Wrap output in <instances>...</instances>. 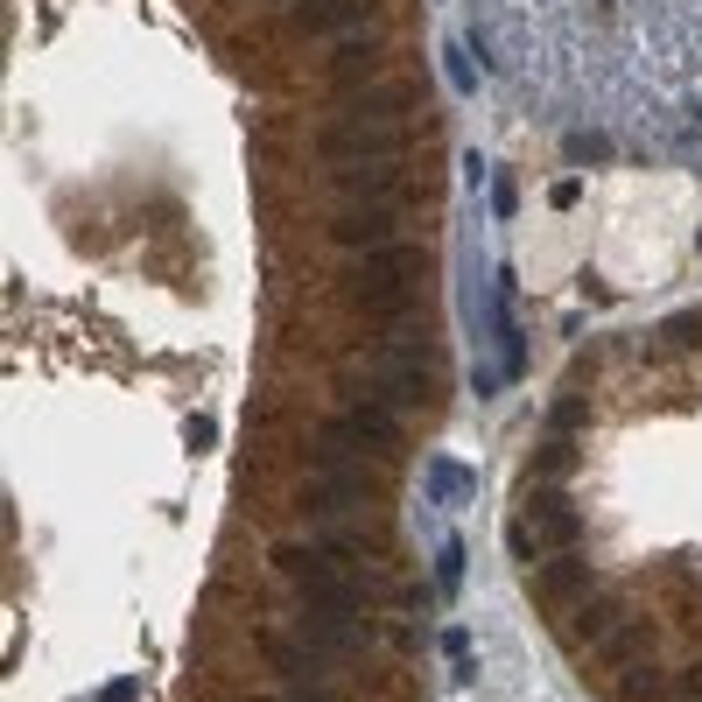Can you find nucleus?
Segmentation results:
<instances>
[{
  "label": "nucleus",
  "mask_w": 702,
  "mask_h": 702,
  "mask_svg": "<svg viewBox=\"0 0 702 702\" xmlns=\"http://www.w3.org/2000/svg\"><path fill=\"white\" fill-rule=\"evenodd\" d=\"M576 534H584V520H576V506L562 499V492H527L520 527H513V556L520 562H548V548H570Z\"/></svg>",
  "instance_id": "nucleus-2"
},
{
  "label": "nucleus",
  "mask_w": 702,
  "mask_h": 702,
  "mask_svg": "<svg viewBox=\"0 0 702 702\" xmlns=\"http://www.w3.org/2000/svg\"><path fill=\"white\" fill-rule=\"evenodd\" d=\"M570 155L576 162H611V141L604 133H570Z\"/></svg>",
  "instance_id": "nucleus-26"
},
{
  "label": "nucleus",
  "mask_w": 702,
  "mask_h": 702,
  "mask_svg": "<svg viewBox=\"0 0 702 702\" xmlns=\"http://www.w3.org/2000/svg\"><path fill=\"white\" fill-rule=\"evenodd\" d=\"M372 14V0H289V28L295 36H345Z\"/></svg>",
  "instance_id": "nucleus-9"
},
{
  "label": "nucleus",
  "mask_w": 702,
  "mask_h": 702,
  "mask_svg": "<svg viewBox=\"0 0 702 702\" xmlns=\"http://www.w3.org/2000/svg\"><path fill=\"white\" fill-rule=\"evenodd\" d=\"M303 611L309 618H366V590L358 584H337V576H303Z\"/></svg>",
  "instance_id": "nucleus-11"
},
{
  "label": "nucleus",
  "mask_w": 702,
  "mask_h": 702,
  "mask_svg": "<svg viewBox=\"0 0 702 702\" xmlns=\"http://www.w3.org/2000/svg\"><path fill=\"white\" fill-rule=\"evenodd\" d=\"M534 471H541V477H570V471H576V443H570V436H548V429H541V443H534Z\"/></svg>",
  "instance_id": "nucleus-18"
},
{
  "label": "nucleus",
  "mask_w": 702,
  "mask_h": 702,
  "mask_svg": "<svg viewBox=\"0 0 702 702\" xmlns=\"http://www.w3.org/2000/svg\"><path fill=\"white\" fill-rule=\"evenodd\" d=\"M422 106V85H372V92L352 99V119H372V127H386V119H408Z\"/></svg>",
  "instance_id": "nucleus-12"
},
{
  "label": "nucleus",
  "mask_w": 702,
  "mask_h": 702,
  "mask_svg": "<svg viewBox=\"0 0 702 702\" xmlns=\"http://www.w3.org/2000/svg\"><path fill=\"white\" fill-rule=\"evenodd\" d=\"M681 695H689V702H702V661L689 667V675H681Z\"/></svg>",
  "instance_id": "nucleus-28"
},
{
  "label": "nucleus",
  "mask_w": 702,
  "mask_h": 702,
  "mask_svg": "<svg viewBox=\"0 0 702 702\" xmlns=\"http://www.w3.org/2000/svg\"><path fill=\"white\" fill-rule=\"evenodd\" d=\"M260 653L281 667V675H295V681H303V675H317V667H323V653H317V647H289V639H275V633H260Z\"/></svg>",
  "instance_id": "nucleus-16"
},
{
  "label": "nucleus",
  "mask_w": 702,
  "mask_h": 702,
  "mask_svg": "<svg viewBox=\"0 0 702 702\" xmlns=\"http://www.w3.org/2000/svg\"><path fill=\"white\" fill-rule=\"evenodd\" d=\"M429 358H436V345H429L422 331H400V337H380L372 366H414V372H429Z\"/></svg>",
  "instance_id": "nucleus-15"
},
{
  "label": "nucleus",
  "mask_w": 702,
  "mask_h": 702,
  "mask_svg": "<svg viewBox=\"0 0 702 702\" xmlns=\"http://www.w3.org/2000/svg\"><path fill=\"white\" fill-rule=\"evenodd\" d=\"M590 422V408H584V394H562L556 408H548V436H576V429Z\"/></svg>",
  "instance_id": "nucleus-22"
},
{
  "label": "nucleus",
  "mask_w": 702,
  "mask_h": 702,
  "mask_svg": "<svg viewBox=\"0 0 702 702\" xmlns=\"http://www.w3.org/2000/svg\"><path fill=\"white\" fill-rule=\"evenodd\" d=\"M443 64H450V92H477V71H471V56L457 50V42L443 50Z\"/></svg>",
  "instance_id": "nucleus-25"
},
{
  "label": "nucleus",
  "mask_w": 702,
  "mask_h": 702,
  "mask_svg": "<svg viewBox=\"0 0 702 702\" xmlns=\"http://www.w3.org/2000/svg\"><path fill=\"white\" fill-rule=\"evenodd\" d=\"M366 64H380V36H352V42H337V56H331V78H358Z\"/></svg>",
  "instance_id": "nucleus-20"
},
{
  "label": "nucleus",
  "mask_w": 702,
  "mask_h": 702,
  "mask_svg": "<svg viewBox=\"0 0 702 702\" xmlns=\"http://www.w3.org/2000/svg\"><path fill=\"white\" fill-rule=\"evenodd\" d=\"M618 689L633 695V702H653V695L667 689V675H661V667H653V661H633V667H625V675H618Z\"/></svg>",
  "instance_id": "nucleus-21"
},
{
  "label": "nucleus",
  "mask_w": 702,
  "mask_h": 702,
  "mask_svg": "<svg viewBox=\"0 0 702 702\" xmlns=\"http://www.w3.org/2000/svg\"><path fill=\"white\" fill-rule=\"evenodd\" d=\"M611 625H618V604H611V597H584L576 618H570V639H597V633H611Z\"/></svg>",
  "instance_id": "nucleus-19"
},
{
  "label": "nucleus",
  "mask_w": 702,
  "mask_h": 702,
  "mask_svg": "<svg viewBox=\"0 0 702 702\" xmlns=\"http://www.w3.org/2000/svg\"><path fill=\"white\" fill-rule=\"evenodd\" d=\"M317 450H323V471H352L345 457H394L400 429L386 422L380 408H352V414H337V422L317 429Z\"/></svg>",
  "instance_id": "nucleus-1"
},
{
  "label": "nucleus",
  "mask_w": 702,
  "mask_h": 702,
  "mask_svg": "<svg viewBox=\"0 0 702 702\" xmlns=\"http://www.w3.org/2000/svg\"><path fill=\"white\" fill-rule=\"evenodd\" d=\"M400 226V212L394 204H345V212L331 218V239L337 246H352V253H372V246H386Z\"/></svg>",
  "instance_id": "nucleus-8"
},
{
  "label": "nucleus",
  "mask_w": 702,
  "mask_h": 702,
  "mask_svg": "<svg viewBox=\"0 0 702 702\" xmlns=\"http://www.w3.org/2000/svg\"><path fill=\"white\" fill-rule=\"evenodd\" d=\"M695 246H702V239H695Z\"/></svg>",
  "instance_id": "nucleus-30"
},
{
  "label": "nucleus",
  "mask_w": 702,
  "mask_h": 702,
  "mask_svg": "<svg viewBox=\"0 0 702 702\" xmlns=\"http://www.w3.org/2000/svg\"><path fill=\"white\" fill-rule=\"evenodd\" d=\"M331 190H337L345 204H400L408 169H400V162H337Z\"/></svg>",
  "instance_id": "nucleus-5"
},
{
  "label": "nucleus",
  "mask_w": 702,
  "mask_h": 702,
  "mask_svg": "<svg viewBox=\"0 0 702 702\" xmlns=\"http://www.w3.org/2000/svg\"><path fill=\"white\" fill-rule=\"evenodd\" d=\"M661 345L667 352H702V317H667L661 323Z\"/></svg>",
  "instance_id": "nucleus-23"
},
{
  "label": "nucleus",
  "mask_w": 702,
  "mask_h": 702,
  "mask_svg": "<svg viewBox=\"0 0 702 702\" xmlns=\"http://www.w3.org/2000/svg\"><path fill=\"white\" fill-rule=\"evenodd\" d=\"M352 400H380V408H422V400H429V372H414V366H372L366 380H352Z\"/></svg>",
  "instance_id": "nucleus-7"
},
{
  "label": "nucleus",
  "mask_w": 702,
  "mask_h": 702,
  "mask_svg": "<svg viewBox=\"0 0 702 702\" xmlns=\"http://www.w3.org/2000/svg\"><path fill=\"white\" fill-rule=\"evenodd\" d=\"M457 584H464V548H457V541H443V556H436V590L450 597Z\"/></svg>",
  "instance_id": "nucleus-24"
},
{
  "label": "nucleus",
  "mask_w": 702,
  "mask_h": 702,
  "mask_svg": "<svg viewBox=\"0 0 702 702\" xmlns=\"http://www.w3.org/2000/svg\"><path fill=\"white\" fill-rule=\"evenodd\" d=\"M422 275H429V253H422V246H372L366 260L352 267L358 309H366V303H380V295H408Z\"/></svg>",
  "instance_id": "nucleus-3"
},
{
  "label": "nucleus",
  "mask_w": 702,
  "mask_h": 702,
  "mask_svg": "<svg viewBox=\"0 0 702 702\" xmlns=\"http://www.w3.org/2000/svg\"><path fill=\"white\" fill-rule=\"evenodd\" d=\"M647 647H653V625H647V618H625L618 633H611L604 647H597V667H611V675H625V667H633V661H639V653H647Z\"/></svg>",
  "instance_id": "nucleus-14"
},
{
  "label": "nucleus",
  "mask_w": 702,
  "mask_h": 702,
  "mask_svg": "<svg viewBox=\"0 0 702 702\" xmlns=\"http://www.w3.org/2000/svg\"><path fill=\"white\" fill-rule=\"evenodd\" d=\"M303 647H317L323 661H352L366 633H358V618H303Z\"/></svg>",
  "instance_id": "nucleus-13"
},
{
  "label": "nucleus",
  "mask_w": 702,
  "mask_h": 702,
  "mask_svg": "<svg viewBox=\"0 0 702 702\" xmlns=\"http://www.w3.org/2000/svg\"><path fill=\"white\" fill-rule=\"evenodd\" d=\"M372 499V477L366 471H345V477H309L303 492H295V506L303 513H352V506Z\"/></svg>",
  "instance_id": "nucleus-10"
},
{
  "label": "nucleus",
  "mask_w": 702,
  "mask_h": 702,
  "mask_svg": "<svg viewBox=\"0 0 702 702\" xmlns=\"http://www.w3.org/2000/svg\"><path fill=\"white\" fill-rule=\"evenodd\" d=\"M471 492V471L457 464V457H436V464H429V499L436 506H457Z\"/></svg>",
  "instance_id": "nucleus-17"
},
{
  "label": "nucleus",
  "mask_w": 702,
  "mask_h": 702,
  "mask_svg": "<svg viewBox=\"0 0 702 702\" xmlns=\"http://www.w3.org/2000/svg\"><path fill=\"white\" fill-rule=\"evenodd\" d=\"M527 590H534V604H541V611H570L576 597L590 590V562L576 556V548H556L548 562H534V584Z\"/></svg>",
  "instance_id": "nucleus-6"
},
{
  "label": "nucleus",
  "mask_w": 702,
  "mask_h": 702,
  "mask_svg": "<svg viewBox=\"0 0 702 702\" xmlns=\"http://www.w3.org/2000/svg\"><path fill=\"white\" fill-rule=\"evenodd\" d=\"M436 653H450V661H464V653H471V633H464V625H443V633H436Z\"/></svg>",
  "instance_id": "nucleus-27"
},
{
  "label": "nucleus",
  "mask_w": 702,
  "mask_h": 702,
  "mask_svg": "<svg viewBox=\"0 0 702 702\" xmlns=\"http://www.w3.org/2000/svg\"><path fill=\"white\" fill-rule=\"evenodd\" d=\"M92 702H133V681H113L106 695H92Z\"/></svg>",
  "instance_id": "nucleus-29"
},
{
  "label": "nucleus",
  "mask_w": 702,
  "mask_h": 702,
  "mask_svg": "<svg viewBox=\"0 0 702 702\" xmlns=\"http://www.w3.org/2000/svg\"><path fill=\"white\" fill-rule=\"evenodd\" d=\"M422 127H372V119H345V127H323L317 148L323 162H400V148Z\"/></svg>",
  "instance_id": "nucleus-4"
}]
</instances>
